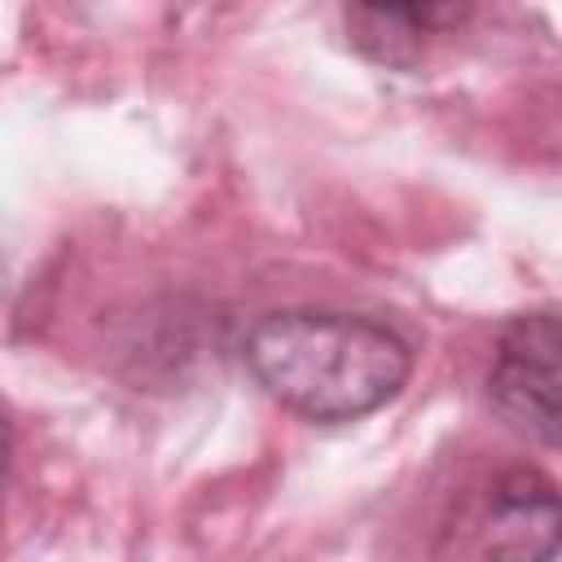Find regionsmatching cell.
Listing matches in <instances>:
<instances>
[{
	"label": "cell",
	"instance_id": "6da1fadb",
	"mask_svg": "<svg viewBox=\"0 0 562 562\" xmlns=\"http://www.w3.org/2000/svg\"><path fill=\"white\" fill-rule=\"evenodd\" d=\"M241 351L250 378L281 408L321 426L378 413L413 373V347L391 325L329 307L268 312Z\"/></svg>",
	"mask_w": 562,
	"mask_h": 562
},
{
	"label": "cell",
	"instance_id": "3957f363",
	"mask_svg": "<svg viewBox=\"0 0 562 562\" xmlns=\"http://www.w3.org/2000/svg\"><path fill=\"white\" fill-rule=\"evenodd\" d=\"M487 404L514 435L562 448V312H518L501 325Z\"/></svg>",
	"mask_w": 562,
	"mask_h": 562
},
{
	"label": "cell",
	"instance_id": "277c9868",
	"mask_svg": "<svg viewBox=\"0 0 562 562\" xmlns=\"http://www.w3.org/2000/svg\"><path fill=\"white\" fill-rule=\"evenodd\" d=\"M479 0H347V9L356 13L360 35H378L386 53L391 44H422L435 35H452L457 26L470 22Z\"/></svg>",
	"mask_w": 562,
	"mask_h": 562
},
{
	"label": "cell",
	"instance_id": "7a4b0ae2",
	"mask_svg": "<svg viewBox=\"0 0 562 562\" xmlns=\"http://www.w3.org/2000/svg\"><path fill=\"white\" fill-rule=\"evenodd\" d=\"M435 553L470 558H553L562 553V492L531 465H509L483 483L443 527Z\"/></svg>",
	"mask_w": 562,
	"mask_h": 562
}]
</instances>
